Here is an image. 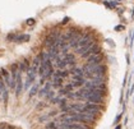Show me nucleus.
Returning <instances> with one entry per match:
<instances>
[{
    "instance_id": "1",
    "label": "nucleus",
    "mask_w": 134,
    "mask_h": 129,
    "mask_svg": "<svg viewBox=\"0 0 134 129\" xmlns=\"http://www.w3.org/2000/svg\"><path fill=\"white\" fill-rule=\"evenodd\" d=\"M18 64H19V70H21L22 73H27L30 70V68H31V61L28 59H23Z\"/></svg>"
},
{
    "instance_id": "2",
    "label": "nucleus",
    "mask_w": 134,
    "mask_h": 129,
    "mask_svg": "<svg viewBox=\"0 0 134 129\" xmlns=\"http://www.w3.org/2000/svg\"><path fill=\"white\" fill-rule=\"evenodd\" d=\"M38 91H40V83H33L30 88V97L36 96L38 93Z\"/></svg>"
},
{
    "instance_id": "3",
    "label": "nucleus",
    "mask_w": 134,
    "mask_h": 129,
    "mask_svg": "<svg viewBox=\"0 0 134 129\" xmlns=\"http://www.w3.org/2000/svg\"><path fill=\"white\" fill-rule=\"evenodd\" d=\"M27 23H28V24H33V23H35V20H33V19H28V22H27Z\"/></svg>"
}]
</instances>
